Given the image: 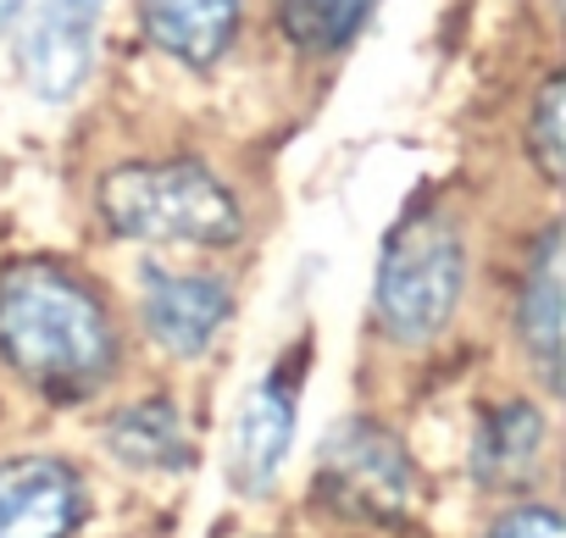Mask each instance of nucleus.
Listing matches in <instances>:
<instances>
[{
    "instance_id": "3",
    "label": "nucleus",
    "mask_w": 566,
    "mask_h": 538,
    "mask_svg": "<svg viewBox=\"0 0 566 538\" xmlns=\"http://www.w3.org/2000/svg\"><path fill=\"white\" fill-rule=\"evenodd\" d=\"M467 284V244L444 211H411L378 261V284H373V312L378 328L400 345L433 339L461 300Z\"/></svg>"
},
{
    "instance_id": "8",
    "label": "nucleus",
    "mask_w": 566,
    "mask_h": 538,
    "mask_svg": "<svg viewBox=\"0 0 566 538\" xmlns=\"http://www.w3.org/2000/svg\"><path fill=\"white\" fill-rule=\"evenodd\" d=\"M290 433H295V372L283 367L261 378L239 405L233 444H228V477L239 494H266L283 455H290Z\"/></svg>"
},
{
    "instance_id": "12",
    "label": "nucleus",
    "mask_w": 566,
    "mask_h": 538,
    "mask_svg": "<svg viewBox=\"0 0 566 538\" xmlns=\"http://www.w3.org/2000/svg\"><path fill=\"white\" fill-rule=\"evenodd\" d=\"M106 444L123 466H139V472H172L189 461L184 416L172 400H139V405L117 411L106 422Z\"/></svg>"
},
{
    "instance_id": "6",
    "label": "nucleus",
    "mask_w": 566,
    "mask_h": 538,
    "mask_svg": "<svg viewBox=\"0 0 566 538\" xmlns=\"http://www.w3.org/2000/svg\"><path fill=\"white\" fill-rule=\"evenodd\" d=\"M84 521V483L56 455L0 461V538H73Z\"/></svg>"
},
{
    "instance_id": "16",
    "label": "nucleus",
    "mask_w": 566,
    "mask_h": 538,
    "mask_svg": "<svg viewBox=\"0 0 566 538\" xmlns=\"http://www.w3.org/2000/svg\"><path fill=\"white\" fill-rule=\"evenodd\" d=\"M23 7H29V0H0V34H7V29L23 18Z\"/></svg>"
},
{
    "instance_id": "7",
    "label": "nucleus",
    "mask_w": 566,
    "mask_h": 538,
    "mask_svg": "<svg viewBox=\"0 0 566 538\" xmlns=\"http://www.w3.org/2000/svg\"><path fill=\"white\" fill-rule=\"evenodd\" d=\"M139 312L156 345H167L172 356H200L228 328L233 295L211 273H161V266H150L139 284Z\"/></svg>"
},
{
    "instance_id": "9",
    "label": "nucleus",
    "mask_w": 566,
    "mask_h": 538,
    "mask_svg": "<svg viewBox=\"0 0 566 538\" xmlns=\"http://www.w3.org/2000/svg\"><path fill=\"white\" fill-rule=\"evenodd\" d=\"M560 273H566L560 228H544L527 261V278H522V300H516V339L549 389H560V312H566Z\"/></svg>"
},
{
    "instance_id": "14",
    "label": "nucleus",
    "mask_w": 566,
    "mask_h": 538,
    "mask_svg": "<svg viewBox=\"0 0 566 538\" xmlns=\"http://www.w3.org/2000/svg\"><path fill=\"white\" fill-rule=\"evenodd\" d=\"M527 150L544 172V183H560V161H566V78H544L533 117H527Z\"/></svg>"
},
{
    "instance_id": "5",
    "label": "nucleus",
    "mask_w": 566,
    "mask_h": 538,
    "mask_svg": "<svg viewBox=\"0 0 566 538\" xmlns=\"http://www.w3.org/2000/svg\"><path fill=\"white\" fill-rule=\"evenodd\" d=\"M101 7L106 0H34V18L23 34V78L40 101L62 106L84 89L101 34Z\"/></svg>"
},
{
    "instance_id": "15",
    "label": "nucleus",
    "mask_w": 566,
    "mask_h": 538,
    "mask_svg": "<svg viewBox=\"0 0 566 538\" xmlns=\"http://www.w3.org/2000/svg\"><path fill=\"white\" fill-rule=\"evenodd\" d=\"M483 538H560V510L555 505H511L505 516L489 521Z\"/></svg>"
},
{
    "instance_id": "11",
    "label": "nucleus",
    "mask_w": 566,
    "mask_h": 538,
    "mask_svg": "<svg viewBox=\"0 0 566 538\" xmlns=\"http://www.w3.org/2000/svg\"><path fill=\"white\" fill-rule=\"evenodd\" d=\"M139 18L156 51L184 67H211L233 45L239 0H139Z\"/></svg>"
},
{
    "instance_id": "1",
    "label": "nucleus",
    "mask_w": 566,
    "mask_h": 538,
    "mask_svg": "<svg viewBox=\"0 0 566 538\" xmlns=\"http://www.w3.org/2000/svg\"><path fill=\"white\" fill-rule=\"evenodd\" d=\"M117 328L106 300L45 261L0 273V361L51 400H84L117 372Z\"/></svg>"
},
{
    "instance_id": "13",
    "label": "nucleus",
    "mask_w": 566,
    "mask_h": 538,
    "mask_svg": "<svg viewBox=\"0 0 566 538\" xmlns=\"http://www.w3.org/2000/svg\"><path fill=\"white\" fill-rule=\"evenodd\" d=\"M378 0H277V23L290 45L312 56H334L356 40V29L373 18Z\"/></svg>"
},
{
    "instance_id": "2",
    "label": "nucleus",
    "mask_w": 566,
    "mask_h": 538,
    "mask_svg": "<svg viewBox=\"0 0 566 538\" xmlns=\"http://www.w3.org/2000/svg\"><path fill=\"white\" fill-rule=\"evenodd\" d=\"M95 211L117 239L217 250L244 233L233 189L200 161H128L95 183Z\"/></svg>"
},
{
    "instance_id": "4",
    "label": "nucleus",
    "mask_w": 566,
    "mask_h": 538,
    "mask_svg": "<svg viewBox=\"0 0 566 538\" xmlns=\"http://www.w3.org/2000/svg\"><path fill=\"white\" fill-rule=\"evenodd\" d=\"M317 488L323 499L339 510V516H356V521H400L411 494H417V466L406 455V444L367 422V416H350L339 422L328 439H323V455H317Z\"/></svg>"
},
{
    "instance_id": "10",
    "label": "nucleus",
    "mask_w": 566,
    "mask_h": 538,
    "mask_svg": "<svg viewBox=\"0 0 566 538\" xmlns=\"http://www.w3.org/2000/svg\"><path fill=\"white\" fill-rule=\"evenodd\" d=\"M538 461H544V411L538 405L505 400V405H494L478 422V439H472V477H478V488H494V494L527 488Z\"/></svg>"
}]
</instances>
